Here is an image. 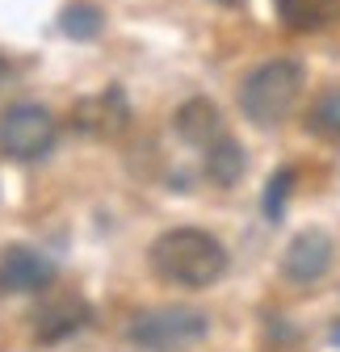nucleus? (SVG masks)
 <instances>
[{
  "instance_id": "nucleus-1",
  "label": "nucleus",
  "mask_w": 340,
  "mask_h": 352,
  "mask_svg": "<svg viewBox=\"0 0 340 352\" xmlns=\"http://www.w3.org/2000/svg\"><path fill=\"white\" fill-rule=\"evenodd\" d=\"M147 260H151L156 277H164L168 285H181V289H206L227 273V248L202 227L164 231L151 243Z\"/></svg>"
},
{
  "instance_id": "nucleus-2",
  "label": "nucleus",
  "mask_w": 340,
  "mask_h": 352,
  "mask_svg": "<svg viewBox=\"0 0 340 352\" xmlns=\"http://www.w3.org/2000/svg\"><path fill=\"white\" fill-rule=\"evenodd\" d=\"M303 93V63L299 59H269L261 67H252L240 84V109L252 126L273 130L290 118V109L299 105Z\"/></svg>"
},
{
  "instance_id": "nucleus-3",
  "label": "nucleus",
  "mask_w": 340,
  "mask_h": 352,
  "mask_svg": "<svg viewBox=\"0 0 340 352\" xmlns=\"http://www.w3.org/2000/svg\"><path fill=\"white\" fill-rule=\"evenodd\" d=\"M210 336V315L193 306H147L131 315L126 340L143 352H189Z\"/></svg>"
},
{
  "instance_id": "nucleus-4",
  "label": "nucleus",
  "mask_w": 340,
  "mask_h": 352,
  "mask_svg": "<svg viewBox=\"0 0 340 352\" xmlns=\"http://www.w3.org/2000/svg\"><path fill=\"white\" fill-rule=\"evenodd\" d=\"M55 147V118L51 109H42L34 101H21V105H9L0 113V151L9 160H21V164H34Z\"/></svg>"
},
{
  "instance_id": "nucleus-5",
  "label": "nucleus",
  "mask_w": 340,
  "mask_h": 352,
  "mask_svg": "<svg viewBox=\"0 0 340 352\" xmlns=\"http://www.w3.org/2000/svg\"><path fill=\"white\" fill-rule=\"evenodd\" d=\"M72 126H76V135H84V139L109 143V139L126 135V126H131V101H126L122 88L109 84V88H101V93L80 97L72 105Z\"/></svg>"
},
{
  "instance_id": "nucleus-6",
  "label": "nucleus",
  "mask_w": 340,
  "mask_h": 352,
  "mask_svg": "<svg viewBox=\"0 0 340 352\" xmlns=\"http://www.w3.org/2000/svg\"><path fill=\"white\" fill-rule=\"evenodd\" d=\"M55 281V264L30 243H9L0 252V298L13 294H42Z\"/></svg>"
},
{
  "instance_id": "nucleus-7",
  "label": "nucleus",
  "mask_w": 340,
  "mask_h": 352,
  "mask_svg": "<svg viewBox=\"0 0 340 352\" xmlns=\"http://www.w3.org/2000/svg\"><path fill=\"white\" fill-rule=\"evenodd\" d=\"M332 256H336L332 235L319 231V227H307V231H299L286 243V252H281V277L294 281V285H315L332 269Z\"/></svg>"
},
{
  "instance_id": "nucleus-8",
  "label": "nucleus",
  "mask_w": 340,
  "mask_h": 352,
  "mask_svg": "<svg viewBox=\"0 0 340 352\" xmlns=\"http://www.w3.org/2000/svg\"><path fill=\"white\" fill-rule=\"evenodd\" d=\"M89 323H93V306L80 294H55L47 306H38L34 340L38 344H59V340H72L76 331H84Z\"/></svg>"
},
{
  "instance_id": "nucleus-9",
  "label": "nucleus",
  "mask_w": 340,
  "mask_h": 352,
  "mask_svg": "<svg viewBox=\"0 0 340 352\" xmlns=\"http://www.w3.org/2000/svg\"><path fill=\"white\" fill-rule=\"evenodd\" d=\"M173 130L181 135V143L206 151L210 143L223 135V113H219V105L210 101V97H189L185 105H177V113H173Z\"/></svg>"
},
{
  "instance_id": "nucleus-10",
  "label": "nucleus",
  "mask_w": 340,
  "mask_h": 352,
  "mask_svg": "<svg viewBox=\"0 0 340 352\" xmlns=\"http://www.w3.org/2000/svg\"><path fill=\"white\" fill-rule=\"evenodd\" d=\"M202 168H206V176H210V181H215L219 189H231V185H240V181H244V172H248V155H244V147H240L231 135H219L215 143L206 147Z\"/></svg>"
},
{
  "instance_id": "nucleus-11",
  "label": "nucleus",
  "mask_w": 340,
  "mask_h": 352,
  "mask_svg": "<svg viewBox=\"0 0 340 352\" xmlns=\"http://www.w3.org/2000/svg\"><path fill=\"white\" fill-rule=\"evenodd\" d=\"M340 17V0H277V21L294 34H315Z\"/></svg>"
},
{
  "instance_id": "nucleus-12",
  "label": "nucleus",
  "mask_w": 340,
  "mask_h": 352,
  "mask_svg": "<svg viewBox=\"0 0 340 352\" xmlns=\"http://www.w3.org/2000/svg\"><path fill=\"white\" fill-rule=\"evenodd\" d=\"M307 130L328 143L340 139V88H328L323 97H315V105L307 109Z\"/></svg>"
},
{
  "instance_id": "nucleus-13",
  "label": "nucleus",
  "mask_w": 340,
  "mask_h": 352,
  "mask_svg": "<svg viewBox=\"0 0 340 352\" xmlns=\"http://www.w3.org/2000/svg\"><path fill=\"white\" fill-rule=\"evenodd\" d=\"M101 25H105V17H101L97 5H89V0H72V5L59 13V30H63L67 38H80V42L97 38Z\"/></svg>"
},
{
  "instance_id": "nucleus-14",
  "label": "nucleus",
  "mask_w": 340,
  "mask_h": 352,
  "mask_svg": "<svg viewBox=\"0 0 340 352\" xmlns=\"http://www.w3.org/2000/svg\"><path fill=\"white\" fill-rule=\"evenodd\" d=\"M290 189H294V172L290 168H277L273 176H269V185H265V218H277L286 214V197H290Z\"/></svg>"
},
{
  "instance_id": "nucleus-15",
  "label": "nucleus",
  "mask_w": 340,
  "mask_h": 352,
  "mask_svg": "<svg viewBox=\"0 0 340 352\" xmlns=\"http://www.w3.org/2000/svg\"><path fill=\"white\" fill-rule=\"evenodd\" d=\"M9 76H13V67H9V63H5V59H0V84H5V80H9Z\"/></svg>"
},
{
  "instance_id": "nucleus-16",
  "label": "nucleus",
  "mask_w": 340,
  "mask_h": 352,
  "mask_svg": "<svg viewBox=\"0 0 340 352\" xmlns=\"http://www.w3.org/2000/svg\"><path fill=\"white\" fill-rule=\"evenodd\" d=\"M215 5H227V9H235V5H244V0H215Z\"/></svg>"
}]
</instances>
